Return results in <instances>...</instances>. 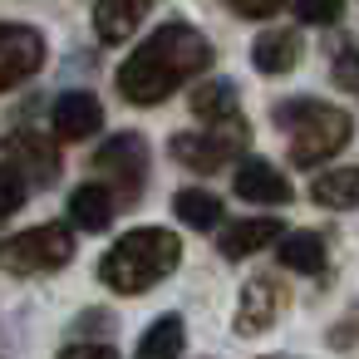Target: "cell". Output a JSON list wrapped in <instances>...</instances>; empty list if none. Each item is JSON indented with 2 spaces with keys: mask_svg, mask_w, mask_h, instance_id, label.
I'll return each instance as SVG.
<instances>
[{
  "mask_svg": "<svg viewBox=\"0 0 359 359\" xmlns=\"http://www.w3.org/2000/svg\"><path fill=\"white\" fill-rule=\"evenodd\" d=\"M212 65V45L202 30L182 25V20H168L148 35L143 50H133L123 65H118V89L128 104L148 109V104H163L172 99L192 74H202Z\"/></svg>",
  "mask_w": 359,
  "mask_h": 359,
  "instance_id": "1",
  "label": "cell"
},
{
  "mask_svg": "<svg viewBox=\"0 0 359 359\" xmlns=\"http://www.w3.org/2000/svg\"><path fill=\"white\" fill-rule=\"evenodd\" d=\"M182 261V241L168 231V226H138V231H123L118 246L104 251L99 261V276L118 290V295H143L153 290L158 280H168Z\"/></svg>",
  "mask_w": 359,
  "mask_h": 359,
  "instance_id": "2",
  "label": "cell"
},
{
  "mask_svg": "<svg viewBox=\"0 0 359 359\" xmlns=\"http://www.w3.org/2000/svg\"><path fill=\"white\" fill-rule=\"evenodd\" d=\"M276 123L290 128V163H300V168H315V163L334 158L349 143V133H354L349 114L334 109V104H320V99L280 104L276 109Z\"/></svg>",
  "mask_w": 359,
  "mask_h": 359,
  "instance_id": "3",
  "label": "cell"
},
{
  "mask_svg": "<svg viewBox=\"0 0 359 359\" xmlns=\"http://www.w3.org/2000/svg\"><path fill=\"white\" fill-rule=\"evenodd\" d=\"M74 261V236L69 226L60 222H45V226H30L11 241H0V266L15 271V276H40V271H60Z\"/></svg>",
  "mask_w": 359,
  "mask_h": 359,
  "instance_id": "4",
  "label": "cell"
},
{
  "mask_svg": "<svg viewBox=\"0 0 359 359\" xmlns=\"http://www.w3.org/2000/svg\"><path fill=\"white\" fill-rule=\"evenodd\" d=\"M241 143H246V128H241V118H231V123H217L212 133H177L172 158L197 168V172H222L241 153Z\"/></svg>",
  "mask_w": 359,
  "mask_h": 359,
  "instance_id": "5",
  "label": "cell"
},
{
  "mask_svg": "<svg viewBox=\"0 0 359 359\" xmlns=\"http://www.w3.org/2000/svg\"><path fill=\"white\" fill-rule=\"evenodd\" d=\"M94 168L109 172V182L118 187V197H138L143 182H148V143L138 133H118V138H109L99 148Z\"/></svg>",
  "mask_w": 359,
  "mask_h": 359,
  "instance_id": "6",
  "label": "cell"
},
{
  "mask_svg": "<svg viewBox=\"0 0 359 359\" xmlns=\"http://www.w3.org/2000/svg\"><path fill=\"white\" fill-rule=\"evenodd\" d=\"M45 65V35L30 25H0V94L20 89Z\"/></svg>",
  "mask_w": 359,
  "mask_h": 359,
  "instance_id": "7",
  "label": "cell"
},
{
  "mask_svg": "<svg viewBox=\"0 0 359 359\" xmlns=\"http://www.w3.org/2000/svg\"><path fill=\"white\" fill-rule=\"evenodd\" d=\"M285 305H290L285 285L271 280V276H256V280H246V290H241L236 330H241V334H261V330H271V325L285 315Z\"/></svg>",
  "mask_w": 359,
  "mask_h": 359,
  "instance_id": "8",
  "label": "cell"
},
{
  "mask_svg": "<svg viewBox=\"0 0 359 359\" xmlns=\"http://www.w3.org/2000/svg\"><path fill=\"white\" fill-rule=\"evenodd\" d=\"M50 128H55L60 143H84V138H94V133L104 128V109H99V99L84 94V89L60 94L55 109H50Z\"/></svg>",
  "mask_w": 359,
  "mask_h": 359,
  "instance_id": "9",
  "label": "cell"
},
{
  "mask_svg": "<svg viewBox=\"0 0 359 359\" xmlns=\"http://www.w3.org/2000/svg\"><path fill=\"white\" fill-rule=\"evenodd\" d=\"M6 153L15 158L20 172H35L40 187L55 182V172H60V153H55V143H50L45 133H35V128H15V133L6 138Z\"/></svg>",
  "mask_w": 359,
  "mask_h": 359,
  "instance_id": "10",
  "label": "cell"
},
{
  "mask_svg": "<svg viewBox=\"0 0 359 359\" xmlns=\"http://www.w3.org/2000/svg\"><path fill=\"white\" fill-rule=\"evenodd\" d=\"M138 25H143V0H99V6H94V35L104 45L133 40Z\"/></svg>",
  "mask_w": 359,
  "mask_h": 359,
  "instance_id": "11",
  "label": "cell"
},
{
  "mask_svg": "<svg viewBox=\"0 0 359 359\" xmlns=\"http://www.w3.org/2000/svg\"><path fill=\"white\" fill-rule=\"evenodd\" d=\"M236 197H246V202H271V207H280V202H290V182L271 168V163H241L236 168Z\"/></svg>",
  "mask_w": 359,
  "mask_h": 359,
  "instance_id": "12",
  "label": "cell"
},
{
  "mask_svg": "<svg viewBox=\"0 0 359 359\" xmlns=\"http://www.w3.org/2000/svg\"><path fill=\"white\" fill-rule=\"evenodd\" d=\"M114 212H118L114 187L84 182V187H74V192H69V217H74V226H84V231H104V226L114 222Z\"/></svg>",
  "mask_w": 359,
  "mask_h": 359,
  "instance_id": "13",
  "label": "cell"
},
{
  "mask_svg": "<svg viewBox=\"0 0 359 359\" xmlns=\"http://www.w3.org/2000/svg\"><path fill=\"white\" fill-rule=\"evenodd\" d=\"M251 65L261 74H290L300 65V35L295 30H266L256 45H251Z\"/></svg>",
  "mask_w": 359,
  "mask_h": 359,
  "instance_id": "14",
  "label": "cell"
},
{
  "mask_svg": "<svg viewBox=\"0 0 359 359\" xmlns=\"http://www.w3.org/2000/svg\"><path fill=\"white\" fill-rule=\"evenodd\" d=\"M280 236H285V226H280L276 217L236 222V226H226V236H222V256H226V261H241V256H251V251H261V246H276Z\"/></svg>",
  "mask_w": 359,
  "mask_h": 359,
  "instance_id": "15",
  "label": "cell"
},
{
  "mask_svg": "<svg viewBox=\"0 0 359 359\" xmlns=\"http://www.w3.org/2000/svg\"><path fill=\"white\" fill-rule=\"evenodd\" d=\"M310 197L320 207H334V212L359 207V168H330V172H320L310 182Z\"/></svg>",
  "mask_w": 359,
  "mask_h": 359,
  "instance_id": "16",
  "label": "cell"
},
{
  "mask_svg": "<svg viewBox=\"0 0 359 359\" xmlns=\"http://www.w3.org/2000/svg\"><path fill=\"white\" fill-rule=\"evenodd\" d=\"M192 114H197L202 123H231V118H241V114H236V84L212 79V84L192 89Z\"/></svg>",
  "mask_w": 359,
  "mask_h": 359,
  "instance_id": "17",
  "label": "cell"
},
{
  "mask_svg": "<svg viewBox=\"0 0 359 359\" xmlns=\"http://www.w3.org/2000/svg\"><path fill=\"white\" fill-rule=\"evenodd\" d=\"M280 266H290V271H320L325 266V236L320 231H290V236H280Z\"/></svg>",
  "mask_w": 359,
  "mask_h": 359,
  "instance_id": "18",
  "label": "cell"
},
{
  "mask_svg": "<svg viewBox=\"0 0 359 359\" xmlns=\"http://www.w3.org/2000/svg\"><path fill=\"white\" fill-rule=\"evenodd\" d=\"M172 212H177L187 226H197V231H212V226L222 222V202H217L212 192H202V187H182V192L172 197Z\"/></svg>",
  "mask_w": 359,
  "mask_h": 359,
  "instance_id": "19",
  "label": "cell"
},
{
  "mask_svg": "<svg viewBox=\"0 0 359 359\" xmlns=\"http://www.w3.org/2000/svg\"><path fill=\"white\" fill-rule=\"evenodd\" d=\"M182 344H187L182 320H177V315H163V320H153V325H148V334L138 339V354H143V359H158V354H182Z\"/></svg>",
  "mask_w": 359,
  "mask_h": 359,
  "instance_id": "20",
  "label": "cell"
},
{
  "mask_svg": "<svg viewBox=\"0 0 359 359\" xmlns=\"http://www.w3.org/2000/svg\"><path fill=\"white\" fill-rule=\"evenodd\" d=\"M20 202H25V172L11 163V168H0V217L20 212Z\"/></svg>",
  "mask_w": 359,
  "mask_h": 359,
  "instance_id": "21",
  "label": "cell"
},
{
  "mask_svg": "<svg viewBox=\"0 0 359 359\" xmlns=\"http://www.w3.org/2000/svg\"><path fill=\"white\" fill-rule=\"evenodd\" d=\"M344 11V0H295V15L305 25H334Z\"/></svg>",
  "mask_w": 359,
  "mask_h": 359,
  "instance_id": "22",
  "label": "cell"
},
{
  "mask_svg": "<svg viewBox=\"0 0 359 359\" xmlns=\"http://www.w3.org/2000/svg\"><path fill=\"white\" fill-rule=\"evenodd\" d=\"M334 79H339L344 89H359V50H354V45H344V50L334 55Z\"/></svg>",
  "mask_w": 359,
  "mask_h": 359,
  "instance_id": "23",
  "label": "cell"
},
{
  "mask_svg": "<svg viewBox=\"0 0 359 359\" xmlns=\"http://www.w3.org/2000/svg\"><path fill=\"white\" fill-rule=\"evenodd\" d=\"M226 6L236 11V15H246V20H266V15H276L285 0H226Z\"/></svg>",
  "mask_w": 359,
  "mask_h": 359,
  "instance_id": "24",
  "label": "cell"
},
{
  "mask_svg": "<svg viewBox=\"0 0 359 359\" xmlns=\"http://www.w3.org/2000/svg\"><path fill=\"white\" fill-rule=\"evenodd\" d=\"M349 339H359V305L344 315V330H334V344H349Z\"/></svg>",
  "mask_w": 359,
  "mask_h": 359,
  "instance_id": "25",
  "label": "cell"
},
{
  "mask_svg": "<svg viewBox=\"0 0 359 359\" xmlns=\"http://www.w3.org/2000/svg\"><path fill=\"white\" fill-rule=\"evenodd\" d=\"M65 354H114V344H65Z\"/></svg>",
  "mask_w": 359,
  "mask_h": 359,
  "instance_id": "26",
  "label": "cell"
}]
</instances>
